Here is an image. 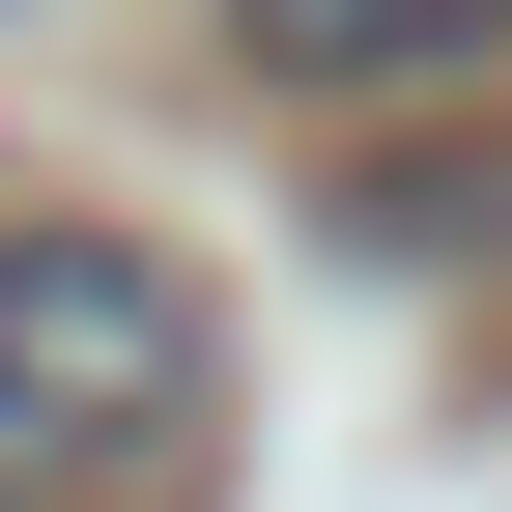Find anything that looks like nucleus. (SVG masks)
<instances>
[{"instance_id": "obj_1", "label": "nucleus", "mask_w": 512, "mask_h": 512, "mask_svg": "<svg viewBox=\"0 0 512 512\" xmlns=\"http://www.w3.org/2000/svg\"><path fill=\"white\" fill-rule=\"evenodd\" d=\"M200 399H228V313H200L171 228H114V200H29L0 228V512L143 484Z\"/></svg>"}, {"instance_id": "obj_3", "label": "nucleus", "mask_w": 512, "mask_h": 512, "mask_svg": "<svg viewBox=\"0 0 512 512\" xmlns=\"http://www.w3.org/2000/svg\"><path fill=\"white\" fill-rule=\"evenodd\" d=\"M342 228H370V256H512V143H484V171H456V143H370Z\"/></svg>"}, {"instance_id": "obj_4", "label": "nucleus", "mask_w": 512, "mask_h": 512, "mask_svg": "<svg viewBox=\"0 0 512 512\" xmlns=\"http://www.w3.org/2000/svg\"><path fill=\"white\" fill-rule=\"evenodd\" d=\"M0 29H29V0H0Z\"/></svg>"}, {"instance_id": "obj_2", "label": "nucleus", "mask_w": 512, "mask_h": 512, "mask_svg": "<svg viewBox=\"0 0 512 512\" xmlns=\"http://www.w3.org/2000/svg\"><path fill=\"white\" fill-rule=\"evenodd\" d=\"M512 0H228V86L256 114H399V86H484Z\"/></svg>"}]
</instances>
